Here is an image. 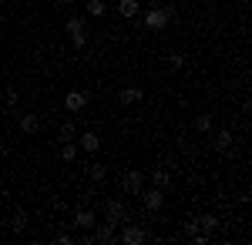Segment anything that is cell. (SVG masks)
Returning a JSON list of instances; mask_svg holds the SVG:
<instances>
[{
  "label": "cell",
  "instance_id": "obj_22",
  "mask_svg": "<svg viewBox=\"0 0 252 245\" xmlns=\"http://www.w3.org/2000/svg\"><path fill=\"white\" fill-rule=\"evenodd\" d=\"M24 225H27V215H24V212H14V228H17V232H24Z\"/></svg>",
  "mask_w": 252,
  "mask_h": 245
},
{
  "label": "cell",
  "instance_id": "obj_5",
  "mask_svg": "<svg viewBox=\"0 0 252 245\" xmlns=\"http://www.w3.org/2000/svg\"><path fill=\"white\" fill-rule=\"evenodd\" d=\"M94 228H97V232L91 235L94 242H101V245H111V242H118V232H115L118 225H111V222H104V225H94Z\"/></svg>",
  "mask_w": 252,
  "mask_h": 245
},
{
  "label": "cell",
  "instance_id": "obj_25",
  "mask_svg": "<svg viewBox=\"0 0 252 245\" xmlns=\"http://www.w3.org/2000/svg\"><path fill=\"white\" fill-rule=\"evenodd\" d=\"M148 3H152V7H158V3H161V0H148Z\"/></svg>",
  "mask_w": 252,
  "mask_h": 245
},
{
  "label": "cell",
  "instance_id": "obj_24",
  "mask_svg": "<svg viewBox=\"0 0 252 245\" xmlns=\"http://www.w3.org/2000/svg\"><path fill=\"white\" fill-rule=\"evenodd\" d=\"M195 232H198V218H189V222H185V235H189V239H192Z\"/></svg>",
  "mask_w": 252,
  "mask_h": 245
},
{
  "label": "cell",
  "instance_id": "obj_21",
  "mask_svg": "<svg viewBox=\"0 0 252 245\" xmlns=\"http://www.w3.org/2000/svg\"><path fill=\"white\" fill-rule=\"evenodd\" d=\"M74 154H78V148H74V141H67V145L61 148V158H64V161H74Z\"/></svg>",
  "mask_w": 252,
  "mask_h": 245
},
{
  "label": "cell",
  "instance_id": "obj_19",
  "mask_svg": "<svg viewBox=\"0 0 252 245\" xmlns=\"http://www.w3.org/2000/svg\"><path fill=\"white\" fill-rule=\"evenodd\" d=\"M88 14H91V17H101V14H108L104 0H88Z\"/></svg>",
  "mask_w": 252,
  "mask_h": 245
},
{
  "label": "cell",
  "instance_id": "obj_20",
  "mask_svg": "<svg viewBox=\"0 0 252 245\" xmlns=\"http://www.w3.org/2000/svg\"><path fill=\"white\" fill-rule=\"evenodd\" d=\"M74 134H78V124H74V121L61 124V138H64V141H74Z\"/></svg>",
  "mask_w": 252,
  "mask_h": 245
},
{
  "label": "cell",
  "instance_id": "obj_1",
  "mask_svg": "<svg viewBox=\"0 0 252 245\" xmlns=\"http://www.w3.org/2000/svg\"><path fill=\"white\" fill-rule=\"evenodd\" d=\"M168 20H172V10H168V7H161V3H158V7H152V10L145 14L148 31H165V27H168Z\"/></svg>",
  "mask_w": 252,
  "mask_h": 245
},
{
  "label": "cell",
  "instance_id": "obj_23",
  "mask_svg": "<svg viewBox=\"0 0 252 245\" xmlns=\"http://www.w3.org/2000/svg\"><path fill=\"white\" fill-rule=\"evenodd\" d=\"M168 64H172V71H182V67H185V57H182V54H172V57H168Z\"/></svg>",
  "mask_w": 252,
  "mask_h": 245
},
{
  "label": "cell",
  "instance_id": "obj_18",
  "mask_svg": "<svg viewBox=\"0 0 252 245\" xmlns=\"http://www.w3.org/2000/svg\"><path fill=\"white\" fill-rule=\"evenodd\" d=\"M104 175H108V171H104V165H91V168H88V178H91L94 185H101V182H104Z\"/></svg>",
  "mask_w": 252,
  "mask_h": 245
},
{
  "label": "cell",
  "instance_id": "obj_9",
  "mask_svg": "<svg viewBox=\"0 0 252 245\" xmlns=\"http://www.w3.org/2000/svg\"><path fill=\"white\" fill-rule=\"evenodd\" d=\"M141 198H145V208H148V212H158V208L165 205V191H161V188H152V191H145Z\"/></svg>",
  "mask_w": 252,
  "mask_h": 245
},
{
  "label": "cell",
  "instance_id": "obj_2",
  "mask_svg": "<svg viewBox=\"0 0 252 245\" xmlns=\"http://www.w3.org/2000/svg\"><path fill=\"white\" fill-rule=\"evenodd\" d=\"M67 34H71L74 47H84L88 44V24H84V17H67Z\"/></svg>",
  "mask_w": 252,
  "mask_h": 245
},
{
  "label": "cell",
  "instance_id": "obj_8",
  "mask_svg": "<svg viewBox=\"0 0 252 245\" xmlns=\"http://www.w3.org/2000/svg\"><path fill=\"white\" fill-rule=\"evenodd\" d=\"M118 239H121L125 245H141V242H145V228H138V225H128L125 232H121V235H118Z\"/></svg>",
  "mask_w": 252,
  "mask_h": 245
},
{
  "label": "cell",
  "instance_id": "obj_16",
  "mask_svg": "<svg viewBox=\"0 0 252 245\" xmlns=\"http://www.w3.org/2000/svg\"><path fill=\"white\" fill-rule=\"evenodd\" d=\"M198 228H202V235H212L215 228H219L215 215H202V218H198Z\"/></svg>",
  "mask_w": 252,
  "mask_h": 245
},
{
  "label": "cell",
  "instance_id": "obj_14",
  "mask_svg": "<svg viewBox=\"0 0 252 245\" xmlns=\"http://www.w3.org/2000/svg\"><path fill=\"white\" fill-rule=\"evenodd\" d=\"M37 128H40V118H37V114H20V131L34 134Z\"/></svg>",
  "mask_w": 252,
  "mask_h": 245
},
{
  "label": "cell",
  "instance_id": "obj_12",
  "mask_svg": "<svg viewBox=\"0 0 252 245\" xmlns=\"http://www.w3.org/2000/svg\"><path fill=\"white\" fill-rule=\"evenodd\" d=\"M121 104H138L141 101V88H135V84H128V88H121Z\"/></svg>",
  "mask_w": 252,
  "mask_h": 245
},
{
  "label": "cell",
  "instance_id": "obj_6",
  "mask_svg": "<svg viewBox=\"0 0 252 245\" xmlns=\"http://www.w3.org/2000/svg\"><path fill=\"white\" fill-rule=\"evenodd\" d=\"M64 104H67V111H71V114H78V111L88 108V94H84V91H71V94L64 97Z\"/></svg>",
  "mask_w": 252,
  "mask_h": 245
},
{
  "label": "cell",
  "instance_id": "obj_11",
  "mask_svg": "<svg viewBox=\"0 0 252 245\" xmlns=\"http://www.w3.org/2000/svg\"><path fill=\"white\" fill-rule=\"evenodd\" d=\"M152 185H155V188H168V185H172V175H168V168H155L152 171Z\"/></svg>",
  "mask_w": 252,
  "mask_h": 245
},
{
  "label": "cell",
  "instance_id": "obj_15",
  "mask_svg": "<svg viewBox=\"0 0 252 245\" xmlns=\"http://www.w3.org/2000/svg\"><path fill=\"white\" fill-rule=\"evenodd\" d=\"M232 141H235L232 131H219V134H215V148H219V151H229V148H232Z\"/></svg>",
  "mask_w": 252,
  "mask_h": 245
},
{
  "label": "cell",
  "instance_id": "obj_4",
  "mask_svg": "<svg viewBox=\"0 0 252 245\" xmlns=\"http://www.w3.org/2000/svg\"><path fill=\"white\" fill-rule=\"evenodd\" d=\"M71 225H74V228H94L97 225V215L91 212V208H78L74 218H71Z\"/></svg>",
  "mask_w": 252,
  "mask_h": 245
},
{
  "label": "cell",
  "instance_id": "obj_10",
  "mask_svg": "<svg viewBox=\"0 0 252 245\" xmlns=\"http://www.w3.org/2000/svg\"><path fill=\"white\" fill-rule=\"evenodd\" d=\"M81 148L94 154V151L101 148V134H97V131H84V134H81Z\"/></svg>",
  "mask_w": 252,
  "mask_h": 245
},
{
  "label": "cell",
  "instance_id": "obj_26",
  "mask_svg": "<svg viewBox=\"0 0 252 245\" xmlns=\"http://www.w3.org/2000/svg\"><path fill=\"white\" fill-rule=\"evenodd\" d=\"M61 3H71V7H74V0H61Z\"/></svg>",
  "mask_w": 252,
  "mask_h": 245
},
{
  "label": "cell",
  "instance_id": "obj_17",
  "mask_svg": "<svg viewBox=\"0 0 252 245\" xmlns=\"http://www.w3.org/2000/svg\"><path fill=\"white\" fill-rule=\"evenodd\" d=\"M195 131H202V134L212 131V114H198L195 118Z\"/></svg>",
  "mask_w": 252,
  "mask_h": 245
},
{
  "label": "cell",
  "instance_id": "obj_3",
  "mask_svg": "<svg viewBox=\"0 0 252 245\" xmlns=\"http://www.w3.org/2000/svg\"><path fill=\"white\" fill-rule=\"evenodd\" d=\"M121 185H125L128 195H141V188H145V175H141V171H125Z\"/></svg>",
  "mask_w": 252,
  "mask_h": 245
},
{
  "label": "cell",
  "instance_id": "obj_7",
  "mask_svg": "<svg viewBox=\"0 0 252 245\" xmlns=\"http://www.w3.org/2000/svg\"><path fill=\"white\" fill-rule=\"evenodd\" d=\"M104 215H108V222H111V225H121V222H125V205L111 198V202L104 205Z\"/></svg>",
  "mask_w": 252,
  "mask_h": 245
},
{
  "label": "cell",
  "instance_id": "obj_13",
  "mask_svg": "<svg viewBox=\"0 0 252 245\" xmlns=\"http://www.w3.org/2000/svg\"><path fill=\"white\" fill-rule=\"evenodd\" d=\"M118 10L131 20V17H138V14H141V3H138V0H118Z\"/></svg>",
  "mask_w": 252,
  "mask_h": 245
}]
</instances>
